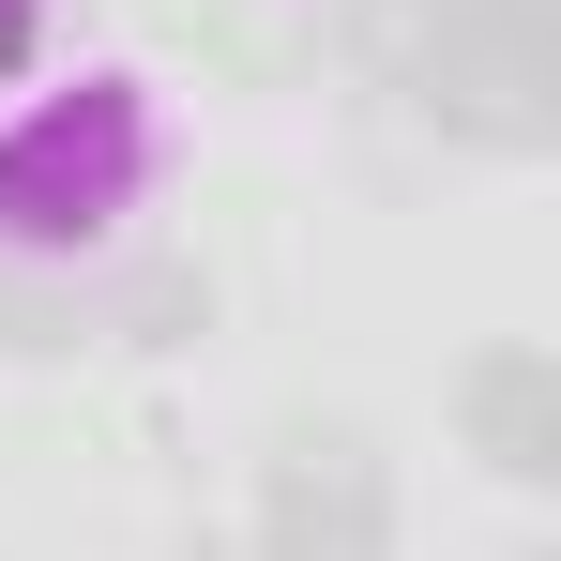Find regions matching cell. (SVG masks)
I'll use <instances>...</instances> for the list:
<instances>
[{
	"instance_id": "7a4b0ae2",
	"label": "cell",
	"mask_w": 561,
	"mask_h": 561,
	"mask_svg": "<svg viewBox=\"0 0 561 561\" xmlns=\"http://www.w3.org/2000/svg\"><path fill=\"white\" fill-rule=\"evenodd\" d=\"M274 561H379L394 547V501H379V456L365 440H288L274 470Z\"/></svg>"
},
{
	"instance_id": "3957f363",
	"label": "cell",
	"mask_w": 561,
	"mask_h": 561,
	"mask_svg": "<svg viewBox=\"0 0 561 561\" xmlns=\"http://www.w3.org/2000/svg\"><path fill=\"white\" fill-rule=\"evenodd\" d=\"M470 440L516 470V485L561 470V379H547V350H485V365H470Z\"/></svg>"
},
{
	"instance_id": "6da1fadb",
	"label": "cell",
	"mask_w": 561,
	"mask_h": 561,
	"mask_svg": "<svg viewBox=\"0 0 561 561\" xmlns=\"http://www.w3.org/2000/svg\"><path fill=\"white\" fill-rule=\"evenodd\" d=\"M152 183V106L137 77H77L0 137V243H92L122 197Z\"/></svg>"
},
{
	"instance_id": "277c9868",
	"label": "cell",
	"mask_w": 561,
	"mask_h": 561,
	"mask_svg": "<svg viewBox=\"0 0 561 561\" xmlns=\"http://www.w3.org/2000/svg\"><path fill=\"white\" fill-rule=\"evenodd\" d=\"M31 31H46V0H0V61H31Z\"/></svg>"
}]
</instances>
